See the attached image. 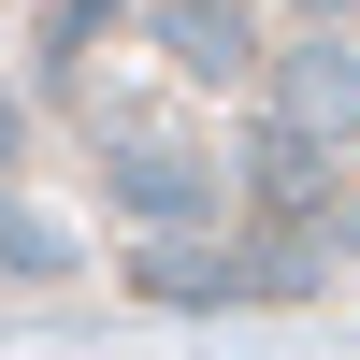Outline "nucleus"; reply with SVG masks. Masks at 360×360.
Listing matches in <instances>:
<instances>
[{"instance_id": "f257e3e1", "label": "nucleus", "mask_w": 360, "mask_h": 360, "mask_svg": "<svg viewBox=\"0 0 360 360\" xmlns=\"http://www.w3.org/2000/svg\"><path fill=\"white\" fill-rule=\"evenodd\" d=\"M274 130L303 144V159L360 130V58H346V44H303V58H288V101H274Z\"/></svg>"}, {"instance_id": "f03ea898", "label": "nucleus", "mask_w": 360, "mask_h": 360, "mask_svg": "<svg viewBox=\"0 0 360 360\" xmlns=\"http://www.w3.org/2000/svg\"><path fill=\"white\" fill-rule=\"evenodd\" d=\"M115 202H130V217H202V159H173V144H159V159H115Z\"/></svg>"}, {"instance_id": "7ed1b4c3", "label": "nucleus", "mask_w": 360, "mask_h": 360, "mask_svg": "<svg viewBox=\"0 0 360 360\" xmlns=\"http://www.w3.org/2000/svg\"><path fill=\"white\" fill-rule=\"evenodd\" d=\"M288 15H360V0H288Z\"/></svg>"}, {"instance_id": "20e7f679", "label": "nucleus", "mask_w": 360, "mask_h": 360, "mask_svg": "<svg viewBox=\"0 0 360 360\" xmlns=\"http://www.w3.org/2000/svg\"><path fill=\"white\" fill-rule=\"evenodd\" d=\"M0 159H15V115H0Z\"/></svg>"}]
</instances>
